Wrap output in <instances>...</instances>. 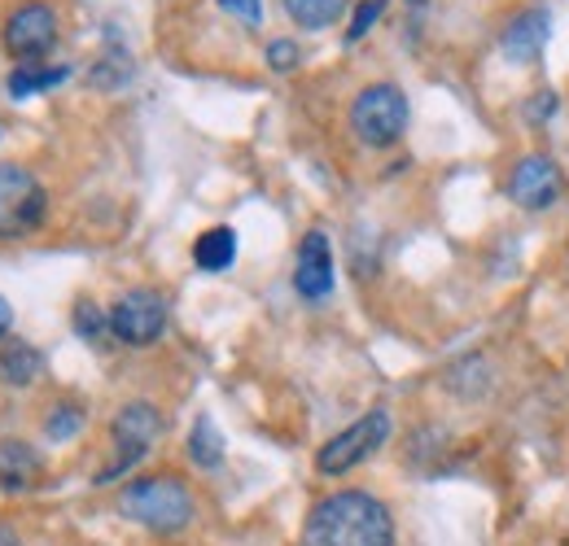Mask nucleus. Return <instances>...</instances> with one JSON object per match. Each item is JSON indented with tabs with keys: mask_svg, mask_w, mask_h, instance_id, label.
<instances>
[{
	"mask_svg": "<svg viewBox=\"0 0 569 546\" xmlns=\"http://www.w3.org/2000/svg\"><path fill=\"white\" fill-rule=\"evenodd\" d=\"M548 36H552V13H548L543 4H530V9H521V13L503 27L499 49H503V58H508L512 67H539V58H543V49H548Z\"/></svg>",
	"mask_w": 569,
	"mask_h": 546,
	"instance_id": "10",
	"label": "nucleus"
},
{
	"mask_svg": "<svg viewBox=\"0 0 569 546\" xmlns=\"http://www.w3.org/2000/svg\"><path fill=\"white\" fill-rule=\"evenodd\" d=\"M71 79V70L67 67H36V62H22V67L9 74V97L13 101H27V97H36V92H49V88H58V83H67Z\"/></svg>",
	"mask_w": 569,
	"mask_h": 546,
	"instance_id": "15",
	"label": "nucleus"
},
{
	"mask_svg": "<svg viewBox=\"0 0 569 546\" xmlns=\"http://www.w3.org/2000/svg\"><path fill=\"white\" fill-rule=\"evenodd\" d=\"M71 324L83 342H101V337L110 333V315H101V306H97V302H79Z\"/></svg>",
	"mask_w": 569,
	"mask_h": 546,
	"instance_id": "18",
	"label": "nucleus"
},
{
	"mask_svg": "<svg viewBox=\"0 0 569 546\" xmlns=\"http://www.w3.org/2000/svg\"><path fill=\"white\" fill-rule=\"evenodd\" d=\"M79 424H83V411L71 407V403H62V407L49 411L44 433H49V442H71L74 433H79Z\"/></svg>",
	"mask_w": 569,
	"mask_h": 546,
	"instance_id": "19",
	"label": "nucleus"
},
{
	"mask_svg": "<svg viewBox=\"0 0 569 546\" xmlns=\"http://www.w3.org/2000/svg\"><path fill=\"white\" fill-rule=\"evenodd\" d=\"M219 9L237 13L246 27H259V18H263V0H219Z\"/></svg>",
	"mask_w": 569,
	"mask_h": 546,
	"instance_id": "22",
	"label": "nucleus"
},
{
	"mask_svg": "<svg viewBox=\"0 0 569 546\" xmlns=\"http://www.w3.org/2000/svg\"><path fill=\"white\" fill-rule=\"evenodd\" d=\"M293 289L307 302H325L333 293V245L320 228H311L298 245V263H293Z\"/></svg>",
	"mask_w": 569,
	"mask_h": 546,
	"instance_id": "11",
	"label": "nucleus"
},
{
	"mask_svg": "<svg viewBox=\"0 0 569 546\" xmlns=\"http://www.w3.org/2000/svg\"><path fill=\"white\" fill-rule=\"evenodd\" d=\"M561 189H566L561 166L548 153H526L512 166V180H508V198L521 205V210H548V205H557Z\"/></svg>",
	"mask_w": 569,
	"mask_h": 546,
	"instance_id": "9",
	"label": "nucleus"
},
{
	"mask_svg": "<svg viewBox=\"0 0 569 546\" xmlns=\"http://www.w3.org/2000/svg\"><path fill=\"white\" fill-rule=\"evenodd\" d=\"M110 437H114V459L97 473L92 485H110V481H119L123 473H132L144 455L153 451V442L162 437V415H158L153 403H128V407L114 415Z\"/></svg>",
	"mask_w": 569,
	"mask_h": 546,
	"instance_id": "3",
	"label": "nucleus"
},
{
	"mask_svg": "<svg viewBox=\"0 0 569 546\" xmlns=\"http://www.w3.org/2000/svg\"><path fill=\"white\" fill-rule=\"evenodd\" d=\"M167 328V297L153 289H128L114 306H110V333L123 345H153Z\"/></svg>",
	"mask_w": 569,
	"mask_h": 546,
	"instance_id": "7",
	"label": "nucleus"
},
{
	"mask_svg": "<svg viewBox=\"0 0 569 546\" xmlns=\"http://www.w3.org/2000/svg\"><path fill=\"white\" fill-rule=\"evenodd\" d=\"M58 44V13L40 0L31 4H18L4 22V49L18 58V62H36L44 58L49 49Z\"/></svg>",
	"mask_w": 569,
	"mask_h": 546,
	"instance_id": "8",
	"label": "nucleus"
},
{
	"mask_svg": "<svg viewBox=\"0 0 569 546\" xmlns=\"http://www.w3.org/2000/svg\"><path fill=\"white\" fill-rule=\"evenodd\" d=\"M557 110H561V101H557V92L548 88V92H539V97L526 105V119H530V123H543V119H552Z\"/></svg>",
	"mask_w": 569,
	"mask_h": 546,
	"instance_id": "23",
	"label": "nucleus"
},
{
	"mask_svg": "<svg viewBox=\"0 0 569 546\" xmlns=\"http://www.w3.org/2000/svg\"><path fill=\"white\" fill-rule=\"evenodd\" d=\"M268 67L277 70V74H289V70L298 67V44L293 40H272L268 44Z\"/></svg>",
	"mask_w": 569,
	"mask_h": 546,
	"instance_id": "21",
	"label": "nucleus"
},
{
	"mask_svg": "<svg viewBox=\"0 0 569 546\" xmlns=\"http://www.w3.org/2000/svg\"><path fill=\"white\" fill-rule=\"evenodd\" d=\"M386 437H390V415L381 407L368 411L363 419H356L351 428H342L338 437H329V442L316 451V468H320L325 477H342V473L359 468L363 459H372V455L386 446Z\"/></svg>",
	"mask_w": 569,
	"mask_h": 546,
	"instance_id": "6",
	"label": "nucleus"
},
{
	"mask_svg": "<svg viewBox=\"0 0 569 546\" xmlns=\"http://www.w3.org/2000/svg\"><path fill=\"white\" fill-rule=\"evenodd\" d=\"M49 214V193L44 184L13 162H0V241L31 236Z\"/></svg>",
	"mask_w": 569,
	"mask_h": 546,
	"instance_id": "4",
	"label": "nucleus"
},
{
	"mask_svg": "<svg viewBox=\"0 0 569 546\" xmlns=\"http://www.w3.org/2000/svg\"><path fill=\"white\" fill-rule=\"evenodd\" d=\"M9 328H13V306H9L4 297H0V342L9 337Z\"/></svg>",
	"mask_w": 569,
	"mask_h": 546,
	"instance_id": "24",
	"label": "nucleus"
},
{
	"mask_svg": "<svg viewBox=\"0 0 569 546\" xmlns=\"http://www.w3.org/2000/svg\"><path fill=\"white\" fill-rule=\"evenodd\" d=\"M119 512L132 525L149 529V534H180L193 520V494H189L184 481L171 477V473L141 477L119 494Z\"/></svg>",
	"mask_w": 569,
	"mask_h": 546,
	"instance_id": "2",
	"label": "nucleus"
},
{
	"mask_svg": "<svg viewBox=\"0 0 569 546\" xmlns=\"http://www.w3.org/2000/svg\"><path fill=\"white\" fill-rule=\"evenodd\" d=\"M386 13V0H363L356 9V18H351V27H347V44H356V40H363L372 27H377V18Z\"/></svg>",
	"mask_w": 569,
	"mask_h": 546,
	"instance_id": "20",
	"label": "nucleus"
},
{
	"mask_svg": "<svg viewBox=\"0 0 569 546\" xmlns=\"http://www.w3.org/2000/svg\"><path fill=\"white\" fill-rule=\"evenodd\" d=\"M223 433L214 428L211 415H198V424H193V433H189V459L198 464V468H219L223 464Z\"/></svg>",
	"mask_w": 569,
	"mask_h": 546,
	"instance_id": "17",
	"label": "nucleus"
},
{
	"mask_svg": "<svg viewBox=\"0 0 569 546\" xmlns=\"http://www.w3.org/2000/svg\"><path fill=\"white\" fill-rule=\"evenodd\" d=\"M193 263L211 275L228 272V267L237 263V232H232V228H211V232H202L198 245H193Z\"/></svg>",
	"mask_w": 569,
	"mask_h": 546,
	"instance_id": "14",
	"label": "nucleus"
},
{
	"mask_svg": "<svg viewBox=\"0 0 569 546\" xmlns=\"http://www.w3.org/2000/svg\"><path fill=\"white\" fill-rule=\"evenodd\" d=\"M44 372V354L27 342H9L0 350V385H13V390H27L36 376Z\"/></svg>",
	"mask_w": 569,
	"mask_h": 546,
	"instance_id": "13",
	"label": "nucleus"
},
{
	"mask_svg": "<svg viewBox=\"0 0 569 546\" xmlns=\"http://www.w3.org/2000/svg\"><path fill=\"white\" fill-rule=\"evenodd\" d=\"M302 546H395V516L363 489H338L311 507Z\"/></svg>",
	"mask_w": 569,
	"mask_h": 546,
	"instance_id": "1",
	"label": "nucleus"
},
{
	"mask_svg": "<svg viewBox=\"0 0 569 546\" xmlns=\"http://www.w3.org/2000/svg\"><path fill=\"white\" fill-rule=\"evenodd\" d=\"M40 477H44V459H40V451H36L31 442L4 437V442H0V489L22 494V489H31Z\"/></svg>",
	"mask_w": 569,
	"mask_h": 546,
	"instance_id": "12",
	"label": "nucleus"
},
{
	"mask_svg": "<svg viewBox=\"0 0 569 546\" xmlns=\"http://www.w3.org/2000/svg\"><path fill=\"white\" fill-rule=\"evenodd\" d=\"M351 132L372 149H390L408 132V97L395 83L363 88L351 105Z\"/></svg>",
	"mask_w": 569,
	"mask_h": 546,
	"instance_id": "5",
	"label": "nucleus"
},
{
	"mask_svg": "<svg viewBox=\"0 0 569 546\" xmlns=\"http://www.w3.org/2000/svg\"><path fill=\"white\" fill-rule=\"evenodd\" d=\"M0 546H18V538H13L9 529H0Z\"/></svg>",
	"mask_w": 569,
	"mask_h": 546,
	"instance_id": "25",
	"label": "nucleus"
},
{
	"mask_svg": "<svg viewBox=\"0 0 569 546\" xmlns=\"http://www.w3.org/2000/svg\"><path fill=\"white\" fill-rule=\"evenodd\" d=\"M347 4L351 0H284V13L293 18V27L325 31V27H333L347 13Z\"/></svg>",
	"mask_w": 569,
	"mask_h": 546,
	"instance_id": "16",
	"label": "nucleus"
}]
</instances>
